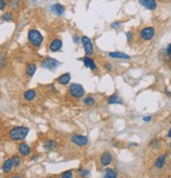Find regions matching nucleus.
<instances>
[{
    "instance_id": "6",
    "label": "nucleus",
    "mask_w": 171,
    "mask_h": 178,
    "mask_svg": "<svg viewBox=\"0 0 171 178\" xmlns=\"http://www.w3.org/2000/svg\"><path fill=\"white\" fill-rule=\"evenodd\" d=\"M154 34H155V31H154V28H152V27H146V28H144L143 30L141 31V37L145 40L152 39Z\"/></svg>"
},
{
    "instance_id": "28",
    "label": "nucleus",
    "mask_w": 171,
    "mask_h": 178,
    "mask_svg": "<svg viewBox=\"0 0 171 178\" xmlns=\"http://www.w3.org/2000/svg\"><path fill=\"white\" fill-rule=\"evenodd\" d=\"M10 7H11L12 9H17V7H18V0H11Z\"/></svg>"
},
{
    "instance_id": "4",
    "label": "nucleus",
    "mask_w": 171,
    "mask_h": 178,
    "mask_svg": "<svg viewBox=\"0 0 171 178\" xmlns=\"http://www.w3.org/2000/svg\"><path fill=\"white\" fill-rule=\"evenodd\" d=\"M59 65V62L56 61L54 59H51V57H48V59H43L41 62V67L44 69H48V70H55L56 68L58 67Z\"/></svg>"
},
{
    "instance_id": "10",
    "label": "nucleus",
    "mask_w": 171,
    "mask_h": 178,
    "mask_svg": "<svg viewBox=\"0 0 171 178\" xmlns=\"http://www.w3.org/2000/svg\"><path fill=\"white\" fill-rule=\"evenodd\" d=\"M83 64H85L86 67H87V68H89L90 70L94 71V70H96V69H97V66H96V64H95V62L93 61V59H91L89 55H88V56L83 57Z\"/></svg>"
},
{
    "instance_id": "33",
    "label": "nucleus",
    "mask_w": 171,
    "mask_h": 178,
    "mask_svg": "<svg viewBox=\"0 0 171 178\" xmlns=\"http://www.w3.org/2000/svg\"><path fill=\"white\" fill-rule=\"evenodd\" d=\"M105 67H106V69H108V70H111V64L110 63H106V65H105Z\"/></svg>"
},
{
    "instance_id": "19",
    "label": "nucleus",
    "mask_w": 171,
    "mask_h": 178,
    "mask_svg": "<svg viewBox=\"0 0 171 178\" xmlns=\"http://www.w3.org/2000/svg\"><path fill=\"white\" fill-rule=\"evenodd\" d=\"M36 69H37V66L35 65L34 63L29 64V65L27 66V68H26L27 74H28L29 76H33V75H34V73L36 72Z\"/></svg>"
},
{
    "instance_id": "12",
    "label": "nucleus",
    "mask_w": 171,
    "mask_h": 178,
    "mask_svg": "<svg viewBox=\"0 0 171 178\" xmlns=\"http://www.w3.org/2000/svg\"><path fill=\"white\" fill-rule=\"evenodd\" d=\"M112 162V155L110 153H104L100 157V164L102 166H107Z\"/></svg>"
},
{
    "instance_id": "14",
    "label": "nucleus",
    "mask_w": 171,
    "mask_h": 178,
    "mask_svg": "<svg viewBox=\"0 0 171 178\" xmlns=\"http://www.w3.org/2000/svg\"><path fill=\"white\" fill-rule=\"evenodd\" d=\"M70 81H71V74H70L69 72L65 73V74H61L59 77L57 79V82L59 83V84L61 85H67L70 83Z\"/></svg>"
},
{
    "instance_id": "37",
    "label": "nucleus",
    "mask_w": 171,
    "mask_h": 178,
    "mask_svg": "<svg viewBox=\"0 0 171 178\" xmlns=\"http://www.w3.org/2000/svg\"><path fill=\"white\" fill-rule=\"evenodd\" d=\"M38 158H39V155H35L34 157L32 158V160H33V161H35V160H37Z\"/></svg>"
},
{
    "instance_id": "26",
    "label": "nucleus",
    "mask_w": 171,
    "mask_h": 178,
    "mask_svg": "<svg viewBox=\"0 0 171 178\" xmlns=\"http://www.w3.org/2000/svg\"><path fill=\"white\" fill-rule=\"evenodd\" d=\"M2 20L11 21V20H12V13H11V12L4 13V14H3V16H2Z\"/></svg>"
},
{
    "instance_id": "15",
    "label": "nucleus",
    "mask_w": 171,
    "mask_h": 178,
    "mask_svg": "<svg viewBox=\"0 0 171 178\" xmlns=\"http://www.w3.org/2000/svg\"><path fill=\"white\" fill-rule=\"evenodd\" d=\"M110 57H113V59H129L130 56L127 55L126 53H123V52H110L108 54Z\"/></svg>"
},
{
    "instance_id": "34",
    "label": "nucleus",
    "mask_w": 171,
    "mask_h": 178,
    "mask_svg": "<svg viewBox=\"0 0 171 178\" xmlns=\"http://www.w3.org/2000/svg\"><path fill=\"white\" fill-rule=\"evenodd\" d=\"M151 119H152V118H151V116H149V117H145V118H143V120L145 122H149V121H151Z\"/></svg>"
},
{
    "instance_id": "41",
    "label": "nucleus",
    "mask_w": 171,
    "mask_h": 178,
    "mask_svg": "<svg viewBox=\"0 0 171 178\" xmlns=\"http://www.w3.org/2000/svg\"><path fill=\"white\" fill-rule=\"evenodd\" d=\"M170 148H171V143H170Z\"/></svg>"
},
{
    "instance_id": "27",
    "label": "nucleus",
    "mask_w": 171,
    "mask_h": 178,
    "mask_svg": "<svg viewBox=\"0 0 171 178\" xmlns=\"http://www.w3.org/2000/svg\"><path fill=\"white\" fill-rule=\"evenodd\" d=\"M61 177H63V178H72V177H73V172H72V171L63 172V173L61 174Z\"/></svg>"
},
{
    "instance_id": "25",
    "label": "nucleus",
    "mask_w": 171,
    "mask_h": 178,
    "mask_svg": "<svg viewBox=\"0 0 171 178\" xmlns=\"http://www.w3.org/2000/svg\"><path fill=\"white\" fill-rule=\"evenodd\" d=\"M12 161H13V164H14L15 168L20 165V157L17 156V155H14V156L12 157Z\"/></svg>"
},
{
    "instance_id": "31",
    "label": "nucleus",
    "mask_w": 171,
    "mask_h": 178,
    "mask_svg": "<svg viewBox=\"0 0 171 178\" xmlns=\"http://www.w3.org/2000/svg\"><path fill=\"white\" fill-rule=\"evenodd\" d=\"M80 40H81V38H79L77 35H74V36H73V42H74L76 44H79V42H80Z\"/></svg>"
},
{
    "instance_id": "11",
    "label": "nucleus",
    "mask_w": 171,
    "mask_h": 178,
    "mask_svg": "<svg viewBox=\"0 0 171 178\" xmlns=\"http://www.w3.org/2000/svg\"><path fill=\"white\" fill-rule=\"evenodd\" d=\"M63 48V42L59 39V38H56V39L52 40L51 44H50V50L52 52H57Z\"/></svg>"
},
{
    "instance_id": "18",
    "label": "nucleus",
    "mask_w": 171,
    "mask_h": 178,
    "mask_svg": "<svg viewBox=\"0 0 171 178\" xmlns=\"http://www.w3.org/2000/svg\"><path fill=\"white\" fill-rule=\"evenodd\" d=\"M13 166H14V164H13L12 159H7L4 162H3L2 171L4 172V173H9V172H11V170L13 169Z\"/></svg>"
},
{
    "instance_id": "35",
    "label": "nucleus",
    "mask_w": 171,
    "mask_h": 178,
    "mask_svg": "<svg viewBox=\"0 0 171 178\" xmlns=\"http://www.w3.org/2000/svg\"><path fill=\"white\" fill-rule=\"evenodd\" d=\"M167 53H168L169 55L171 54V44H169L168 47H167Z\"/></svg>"
},
{
    "instance_id": "17",
    "label": "nucleus",
    "mask_w": 171,
    "mask_h": 178,
    "mask_svg": "<svg viewBox=\"0 0 171 178\" xmlns=\"http://www.w3.org/2000/svg\"><path fill=\"white\" fill-rule=\"evenodd\" d=\"M35 98H36V91L33 90V89L27 90V91L23 93V99H24L26 101H33Z\"/></svg>"
},
{
    "instance_id": "9",
    "label": "nucleus",
    "mask_w": 171,
    "mask_h": 178,
    "mask_svg": "<svg viewBox=\"0 0 171 178\" xmlns=\"http://www.w3.org/2000/svg\"><path fill=\"white\" fill-rule=\"evenodd\" d=\"M51 12L53 14L57 15V16H60V15H63V13L66 12V9L63 4H59V3H55L51 7Z\"/></svg>"
},
{
    "instance_id": "22",
    "label": "nucleus",
    "mask_w": 171,
    "mask_h": 178,
    "mask_svg": "<svg viewBox=\"0 0 171 178\" xmlns=\"http://www.w3.org/2000/svg\"><path fill=\"white\" fill-rule=\"evenodd\" d=\"M105 177L106 178H116L117 177V172L113 169H107L105 171Z\"/></svg>"
},
{
    "instance_id": "21",
    "label": "nucleus",
    "mask_w": 171,
    "mask_h": 178,
    "mask_svg": "<svg viewBox=\"0 0 171 178\" xmlns=\"http://www.w3.org/2000/svg\"><path fill=\"white\" fill-rule=\"evenodd\" d=\"M108 103L109 104H123V101L119 96H117L116 94H113L110 98L108 99Z\"/></svg>"
},
{
    "instance_id": "23",
    "label": "nucleus",
    "mask_w": 171,
    "mask_h": 178,
    "mask_svg": "<svg viewBox=\"0 0 171 178\" xmlns=\"http://www.w3.org/2000/svg\"><path fill=\"white\" fill-rule=\"evenodd\" d=\"M83 104L86 106H93L95 104V100L92 98V96H88V98H86L83 100Z\"/></svg>"
},
{
    "instance_id": "39",
    "label": "nucleus",
    "mask_w": 171,
    "mask_h": 178,
    "mask_svg": "<svg viewBox=\"0 0 171 178\" xmlns=\"http://www.w3.org/2000/svg\"><path fill=\"white\" fill-rule=\"evenodd\" d=\"M169 59H170V61H171V54H170V56H169Z\"/></svg>"
},
{
    "instance_id": "5",
    "label": "nucleus",
    "mask_w": 171,
    "mask_h": 178,
    "mask_svg": "<svg viewBox=\"0 0 171 178\" xmlns=\"http://www.w3.org/2000/svg\"><path fill=\"white\" fill-rule=\"evenodd\" d=\"M81 42H83V49L87 55H92L94 52V48H93V44L91 42V39L87 36H83L81 37Z\"/></svg>"
},
{
    "instance_id": "13",
    "label": "nucleus",
    "mask_w": 171,
    "mask_h": 178,
    "mask_svg": "<svg viewBox=\"0 0 171 178\" xmlns=\"http://www.w3.org/2000/svg\"><path fill=\"white\" fill-rule=\"evenodd\" d=\"M18 151L22 156H29L31 153V148L27 144V143H20L18 145Z\"/></svg>"
},
{
    "instance_id": "8",
    "label": "nucleus",
    "mask_w": 171,
    "mask_h": 178,
    "mask_svg": "<svg viewBox=\"0 0 171 178\" xmlns=\"http://www.w3.org/2000/svg\"><path fill=\"white\" fill-rule=\"evenodd\" d=\"M139 4H142L144 7L150 10V11H154L157 7V3L155 0H137Z\"/></svg>"
},
{
    "instance_id": "30",
    "label": "nucleus",
    "mask_w": 171,
    "mask_h": 178,
    "mask_svg": "<svg viewBox=\"0 0 171 178\" xmlns=\"http://www.w3.org/2000/svg\"><path fill=\"white\" fill-rule=\"evenodd\" d=\"M126 35H127V39H128V42H131V39H132V38H133V34H132L131 31H129V32L126 33Z\"/></svg>"
},
{
    "instance_id": "24",
    "label": "nucleus",
    "mask_w": 171,
    "mask_h": 178,
    "mask_svg": "<svg viewBox=\"0 0 171 178\" xmlns=\"http://www.w3.org/2000/svg\"><path fill=\"white\" fill-rule=\"evenodd\" d=\"M77 172H78L79 175H80L81 177H86V176H89L91 174V172L89 171V170H85V169H83V168H79V169L77 170Z\"/></svg>"
},
{
    "instance_id": "7",
    "label": "nucleus",
    "mask_w": 171,
    "mask_h": 178,
    "mask_svg": "<svg viewBox=\"0 0 171 178\" xmlns=\"http://www.w3.org/2000/svg\"><path fill=\"white\" fill-rule=\"evenodd\" d=\"M71 141L78 146H85L86 144H88L89 139L86 136H81V135H73L71 137Z\"/></svg>"
},
{
    "instance_id": "2",
    "label": "nucleus",
    "mask_w": 171,
    "mask_h": 178,
    "mask_svg": "<svg viewBox=\"0 0 171 178\" xmlns=\"http://www.w3.org/2000/svg\"><path fill=\"white\" fill-rule=\"evenodd\" d=\"M28 38H29V42H31V44H33V46L36 48H39L40 44L43 42V36L41 35V33H40L39 31L35 30V29H32V30L29 31Z\"/></svg>"
},
{
    "instance_id": "3",
    "label": "nucleus",
    "mask_w": 171,
    "mask_h": 178,
    "mask_svg": "<svg viewBox=\"0 0 171 178\" xmlns=\"http://www.w3.org/2000/svg\"><path fill=\"white\" fill-rule=\"evenodd\" d=\"M69 92L73 98L80 99L85 96V89L80 84H71L69 87Z\"/></svg>"
},
{
    "instance_id": "40",
    "label": "nucleus",
    "mask_w": 171,
    "mask_h": 178,
    "mask_svg": "<svg viewBox=\"0 0 171 178\" xmlns=\"http://www.w3.org/2000/svg\"><path fill=\"white\" fill-rule=\"evenodd\" d=\"M169 166H170V170H171V162H170V165H169Z\"/></svg>"
},
{
    "instance_id": "32",
    "label": "nucleus",
    "mask_w": 171,
    "mask_h": 178,
    "mask_svg": "<svg viewBox=\"0 0 171 178\" xmlns=\"http://www.w3.org/2000/svg\"><path fill=\"white\" fill-rule=\"evenodd\" d=\"M5 4H7V3H5L4 0H0V10H3V9H4Z\"/></svg>"
},
{
    "instance_id": "1",
    "label": "nucleus",
    "mask_w": 171,
    "mask_h": 178,
    "mask_svg": "<svg viewBox=\"0 0 171 178\" xmlns=\"http://www.w3.org/2000/svg\"><path fill=\"white\" fill-rule=\"evenodd\" d=\"M30 129L24 126H15L9 131V137L13 141H21L28 136Z\"/></svg>"
},
{
    "instance_id": "38",
    "label": "nucleus",
    "mask_w": 171,
    "mask_h": 178,
    "mask_svg": "<svg viewBox=\"0 0 171 178\" xmlns=\"http://www.w3.org/2000/svg\"><path fill=\"white\" fill-rule=\"evenodd\" d=\"M168 137H170V138H171V128H170V131H169V133H168Z\"/></svg>"
},
{
    "instance_id": "16",
    "label": "nucleus",
    "mask_w": 171,
    "mask_h": 178,
    "mask_svg": "<svg viewBox=\"0 0 171 178\" xmlns=\"http://www.w3.org/2000/svg\"><path fill=\"white\" fill-rule=\"evenodd\" d=\"M166 155H161L160 157H157L156 161H155L154 165L156 169H163L165 165V162H166Z\"/></svg>"
},
{
    "instance_id": "36",
    "label": "nucleus",
    "mask_w": 171,
    "mask_h": 178,
    "mask_svg": "<svg viewBox=\"0 0 171 178\" xmlns=\"http://www.w3.org/2000/svg\"><path fill=\"white\" fill-rule=\"evenodd\" d=\"M1 66H4V54H1Z\"/></svg>"
},
{
    "instance_id": "29",
    "label": "nucleus",
    "mask_w": 171,
    "mask_h": 178,
    "mask_svg": "<svg viewBox=\"0 0 171 178\" xmlns=\"http://www.w3.org/2000/svg\"><path fill=\"white\" fill-rule=\"evenodd\" d=\"M120 22L119 21H115V22H113V24H111V28L112 29H118L120 27Z\"/></svg>"
},
{
    "instance_id": "20",
    "label": "nucleus",
    "mask_w": 171,
    "mask_h": 178,
    "mask_svg": "<svg viewBox=\"0 0 171 178\" xmlns=\"http://www.w3.org/2000/svg\"><path fill=\"white\" fill-rule=\"evenodd\" d=\"M56 145H57V143L54 140H48L46 142L43 143V148L46 151H51V150H54V148H56Z\"/></svg>"
}]
</instances>
